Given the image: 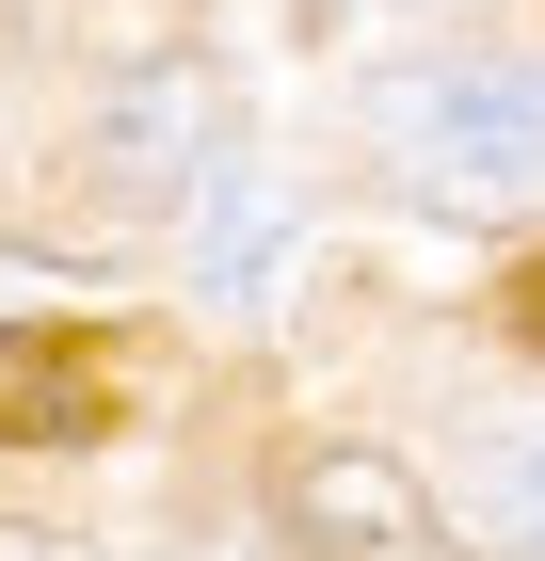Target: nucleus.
Segmentation results:
<instances>
[{"label": "nucleus", "mask_w": 545, "mask_h": 561, "mask_svg": "<svg viewBox=\"0 0 545 561\" xmlns=\"http://www.w3.org/2000/svg\"><path fill=\"white\" fill-rule=\"evenodd\" d=\"M370 145L450 209H498L545 176V65H401L370 96Z\"/></svg>", "instance_id": "f257e3e1"}, {"label": "nucleus", "mask_w": 545, "mask_h": 561, "mask_svg": "<svg viewBox=\"0 0 545 561\" xmlns=\"http://www.w3.org/2000/svg\"><path fill=\"white\" fill-rule=\"evenodd\" d=\"M289 529H305V561H465V529L433 514V481L401 449H305Z\"/></svg>", "instance_id": "7ed1b4c3"}, {"label": "nucleus", "mask_w": 545, "mask_h": 561, "mask_svg": "<svg viewBox=\"0 0 545 561\" xmlns=\"http://www.w3.org/2000/svg\"><path fill=\"white\" fill-rule=\"evenodd\" d=\"M225 176V96L193 48H145L113 96H96V193L113 209H209Z\"/></svg>", "instance_id": "f03ea898"}, {"label": "nucleus", "mask_w": 545, "mask_h": 561, "mask_svg": "<svg viewBox=\"0 0 545 561\" xmlns=\"http://www.w3.org/2000/svg\"><path fill=\"white\" fill-rule=\"evenodd\" d=\"M513 337H530V353H545V257H530V273H513Z\"/></svg>", "instance_id": "0eeeda50"}, {"label": "nucleus", "mask_w": 545, "mask_h": 561, "mask_svg": "<svg viewBox=\"0 0 545 561\" xmlns=\"http://www.w3.org/2000/svg\"><path fill=\"white\" fill-rule=\"evenodd\" d=\"M0 561H65V546H16V529H0Z\"/></svg>", "instance_id": "6e6552de"}, {"label": "nucleus", "mask_w": 545, "mask_h": 561, "mask_svg": "<svg viewBox=\"0 0 545 561\" xmlns=\"http://www.w3.org/2000/svg\"><path fill=\"white\" fill-rule=\"evenodd\" d=\"M113 433V369L65 321H0V449H81Z\"/></svg>", "instance_id": "20e7f679"}, {"label": "nucleus", "mask_w": 545, "mask_h": 561, "mask_svg": "<svg viewBox=\"0 0 545 561\" xmlns=\"http://www.w3.org/2000/svg\"><path fill=\"white\" fill-rule=\"evenodd\" d=\"M289 241H305L289 193H273L257 161H225L209 209H193V273H209V305H273V289H289Z\"/></svg>", "instance_id": "39448f33"}, {"label": "nucleus", "mask_w": 545, "mask_h": 561, "mask_svg": "<svg viewBox=\"0 0 545 561\" xmlns=\"http://www.w3.org/2000/svg\"><path fill=\"white\" fill-rule=\"evenodd\" d=\"M481 514H498V546H513V561H545V433H513L498 466H481Z\"/></svg>", "instance_id": "423d86ee"}]
</instances>
